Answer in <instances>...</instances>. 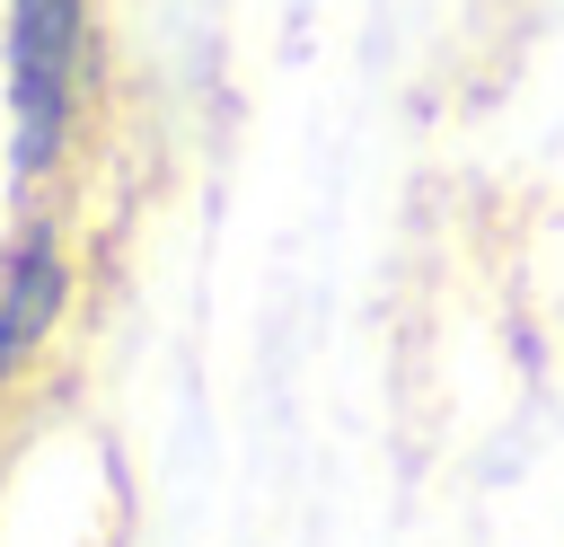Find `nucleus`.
<instances>
[{
  "instance_id": "obj_1",
  "label": "nucleus",
  "mask_w": 564,
  "mask_h": 547,
  "mask_svg": "<svg viewBox=\"0 0 564 547\" xmlns=\"http://www.w3.org/2000/svg\"><path fill=\"white\" fill-rule=\"evenodd\" d=\"M88 71V0H9V106H18V168H53Z\"/></svg>"
},
{
  "instance_id": "obj_2",
  "label": "nucleus",
  "mask_w": 564,
  "mask_h": 547,
  "mask_svg": "<svg viewBox=\"0 0 564 547\" xmlns=\"http://www.w3.org/2000/svg\"><path fill=\"white\" fill-rule=\"evenodd\" d=\"M62 300H70V256L53 229H26L0 265V388L35 362V344L62 326Z\"/></svg>"
}]
</instances>
